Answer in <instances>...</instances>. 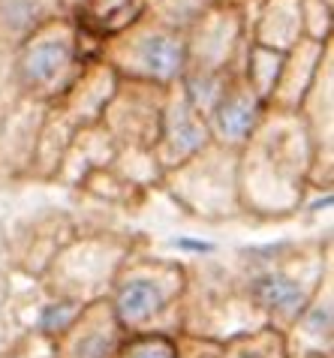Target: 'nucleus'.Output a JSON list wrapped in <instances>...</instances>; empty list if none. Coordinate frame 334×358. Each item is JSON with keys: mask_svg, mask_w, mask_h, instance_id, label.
I'll use <instances>...</instances> for the list:
<instances>
[{"mask_svg": "<svg viewBox=\"0 0 334 358\" xmlns=\"http://www.w3.org/2000/svg\"><path fill=\"white\" fill-rule=\"evenodd\" d=\"M73 316H75V304L73 301H61V304H48L43 316H39V325L45 328V331H61V328H66L73 322Z\"/></svg>", "mask_w": 334, "mask_h": 358, "instance_id": "obj_6", "label": "nucleus"}, {"mask_svg": "<svg viewBox=\"0 0 334 358\" xmlns=\"http://www.w3.org/2000/svg\"><path fill=\"white\" fill-rule=\"evenodd\" d=\"M181 247H193V250H211V244H199V241H178Z\"/></svg>", "mask_w": 334, "mask_h": 358, "instance_id": "obj_8", "label": "nucleus"}, {"mask_svg": "<svg viewBox=\"0 0 334 358\" xmlns=\"http://www.w3.org/2000/svg\"><path fill=\"white\" fill-rule=\"evenodd\" d=\"M163 289L160 283L151 280H130L121 286V295H117V316L126 325H139L163 307Z\"/></svg>", "mask_w": 334, "mask_h": 358, "instance_id": "obj_2", "label": "nucleus"}, {"mask_svg": "<svg viewBox=\"0 0 334 358\" xmlns=\"http://www.w3.org/2000/svg\"><path fill=\"white\" fill-rule=\"evenodd\" d=\"M181 43H175L172 36H145L139 48V64L157 78H172L181 69Z\"/></svg>", "mask_w": 334, "mask_h": 358, "instance_id": "obj_5", "label": "nucleus"}, {"mask_svg": "<svg viewBox=\"0 0 334 358\" xmlns=\"http://www.w3.org/2000/svg\"><path fill=\"white\" fill-rule=\"evenodd\" d=\"M256 124V103L247 94H232L226 96L217 108V130L229 142H241L244 136Z\"/></svg>", "mask_w": 334, "mask_h": 358, "instance_id": "obj_4", "label": "nucleus"}, {"mask_svg": "<svg viewBox=\"0 0 334 358\" xmlns=\"http://www.w3.org/2000/svg\"><path fill=\"white\" fill-rule=\"evenodd\" d=\"M126 358H175V350L166 341H145V343H136Z\"/></svg>", "mask_w": 334, "mask_h": 358, "instance_id": "obj_7", "label": "nucleus"}, {"mask_svg": "<svg viewBox=\"0 0 334 358\" xmlns=\"http://www.w3.org/2000/svg\"><path fill=\"white\" fill-rule=\"evenodd\" d=\"M70 61V48H66L64 39H45V43L34 45L24 57V78L31 85H45L61 73Z\"/></svg>", "mask_w": 334, "mask_h": 358, "instance_id": "obj_3", "label": "nucleus"}, {"mask_svg": "<svg viewBox=\"0 0 334 358\" xmlns=\"http://www.w3.org/2000/svg\"><path fill=\"white\" fill-rule=\"evenodd\" d=\"M253 298L265 310H274L280 316H296L304 304V289L301 283H296L286 274H262L253 283Z\"/></svg>", "mask_w": 334, "mask_h": 358, "instance_id": "obj_1", "label": "nucleus"}]
</instances>
